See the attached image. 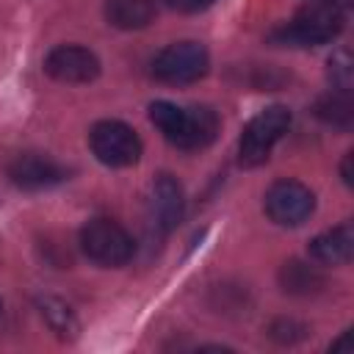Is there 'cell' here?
Instances as JSON below:
<instances>
[{
	"label": "cell",
	"instance_id": "1",
	"mask_svg": "<svg viewBox=\"0 0 354 354\" xmlns=\"http://www.w3.org/2000/svg\"><path fill=\"white\" fill-rule=\"evenodd\" d=\"M149 119L171 147L185 152L205 149L218 136V116L207 105L180 108L169 100H155L149 105Z\"/></svg>",
	"mask_w": 354,
	"mask_h": 354
},
{
	"label": "cell",
	"instance_id": "2",
	"mask_svg": "<svg viewBox=\"0 0 354 354\" xmlns=\"http://www.w3.org/2000/svg\"><path fill=\"white\" fill-rule=\"evenodd\" d=\"M343 8L329 3H310L296 11V17L268 33V41L277 47H318L332 41L343 30Z\"/></svg>",
	"mask_w": 354,
	"mask_h": 354
},
{
	"label": "cell",
	"instance_id": "3",
	"mask_svg": "<svg viewBox=\"0 0 354 354\" xmlns=\"http://www.w3.org/2000/svg\"><path fill=\"white\" fill-rule=\"evenodd\" d=\"M290 111L285 105H271L249 119L238 141V160L241 166H260L268 160L274 144L288 133Z\"/></svg>",
	"mask_w": 354,
	"mask_h": 354
},
{
	"label": "cell",
	"instance_id": "4",
	"mask_svg": "<svg viewBox=\"0 0 354 354\" xmlns=\"http://www.w3.org/2000/svg\"><path fill=\"white\" fill-rule=\"evenodd\" d=\"M80 249L91 263L102 268H119L133 257L136 243L122 224L111 218H91L80 230Z\"/></svg>",
	"mask_w": 354,
	"mask_h": 354
},
{
	"label": "cell",
	"instance_id": "5",
	"mask_svg": "<svg viewBox=\"0 0 354 354\" xmlns=\"http://www.w3.org/2000/svg\"><path fill=\"white\" fill-rule=\"evenodd\" d=\"M210 69V55L199 41H174L163 47L152 61V75L169 86H185L205 77Z\"/></svg>",
	"mask_w": 354,
	"mask_h": 354
},
{
	"label": "cell",
	"instance_id": "6",
	"mask_svg": "<svg viewBox=\"0 0 354 354\" xmlns=\"http://www.w3.org/2000/svg\"><path fill=\"white\" fill-rule=\"evenodd\" d=\"M88 147L94 152V158L105 166L122 169V166H133L141 158V138L138 133L119 122V119H102L91 127L88 133Z\"/></svg>",
	"mask_w": 354,
	"mask_h": 354
},
{
	"label": "cell",
	"instance_id": "7",
	"mask_svg": "<svg viewBox=\"0 0 354 354\" xmlns=\"http://www.w3.org/2000/svg\"><path fill=\"white\" fill-rule=\"evenodd\" d=\"M315 210V194L299 180H277L266 191V213L279 227H299Z\"/></svg>",
	"mask_w": 354,
	"mask_h": 354
},
{
	"label": "cell",
	"instance_id": "8",
	"mask_svg": "<svg viewBox=\"0 0 354 354\" xmlns=\"http://www.w3.org/2000/svg\"><path fill=\"white\" fill-rule=\"evenodd\" d=\"M44 72L58 83H91L100 75V58L80 44H58L47 53Z\"/></svg>",
	"mask_w": 354,
	"mask_h": 354
},
{
	"label": "cell",
	"instance_id": "9",
	"mask_svg": "<svg viewBox=\"0 0 354 354\" xmlns=\"http://www.w3.org/2000/svg\"><path fill=\"white\" fill-rule=\"evenodd\" d=\"M8 177H11V183L17 188L41 191V188H50V185L64 183L66 180V169L61 163H55L53 158H47V155L25 152V155H17L8 163Z\"/></svg>",
	"mask_w": 354,
	"mask_h": 354
},
{
	"label": "cell",
	"instance_id": "10",
	"mask_svg": "<svg viewBox=\"0 0 354 354\" xmlns=\"http://www.w3.org/2000/svg\"><path fill=\"white\" fill-rule=\"evenodd\" d=\"M152 221L158 230L169 232L183 221L185 213V194L177 177L171 174H158L152 183Z\"/></svg>",
	"mask_w": 354,
	"mask_h": 354
},
{
	"label": "cell",
	"instance_id": "11",
	"mask_svg": "<svg viewBox=\"0 0 354 354\" xmlns=\"http://www.w3.org/2000/svg\"><path fill=\"white\" fill-rule=\"evenodd\" d=\"M354 254V227L343 221L310 241V257L324 266H346Z\"/></svg>",
	"mask_w": 354,
	"mask_h": 354
},
{
	"label": "cell",
	"instance_id": "12",
	"mask_svg": "<svg viewBox=\"0 0 354 354\" xmlns=\"http://www.w3.org/2000/svg\"><path fill=\"white\" fill-rule=\"evenodd\" d=\"M105 19L119 30H138L155 19V0H105Z\"/></svg>",
	"mask_w": 354,
	"mask_h": 354
},
{
	"label": "cell",
	"instance_id": "13",
	"mask_svg": "<svg viewBox=\"0 0 354 354\" xmlns=\"http://www.w3.org/2000/svg\"><path fill=\"white\" fill-rule=\"evenodd\" d=\"M279 285H282L288 293L310 296V293H315V290L324 288V277H321L313 266H307V263H301V260H288V263L279 268Z\"/></svg>",
	"mask_w": 354,
	"mask_h": 354
},
{
	"label": "cell",
	"instance_id": "14",
	"mask_svg": "<svg viewBox=\"0 0 354 354\" xmlns=\"http://www.w3.org/2000/svg\"><path fill=\"white\" fill-rule=\"evenodd\" d=\"M315 116L332 127H340V130H348L351 127V119H354V105H351V97L348 91H329L324 97H318L315 102Z\"/></svg>",
	"mask_w": 354,
	"mask_h": 354
},
{
	"label": "cell",
	"instance_id": "15",
	"mask_svg": "<svg viewBox=\"0 0 354 354\" xmlns=\"http://www.w3.org/2000/svg\"><path fill=\"white\" fill-rule=\"evenodd\" d=\"M39 313H41V318L47 321V326L58 337H75L77 335V321H75L72 310L61 299H53V296L39 299Z\"/></svg>",
	"mask_w": 354,
	"mask_h": 354
},
{
	"label": "cell",
	"instance_id": "16",
	"mask_svg": "<svg viewBox=\"0 0 354 354\" xmlns=\"http://www.w3.org/2000/svg\"><path fill=\"white\" fill-rule=\"evenodd\" d=\"M329 80L337 91H348L351 88V55L346 50H337L329 58Z\"/></svg>",
	"mask_w": 354,
	"mask_h": 354
},
{
	"label": "cell",
	"instance_id": "17",
	"mask_svg": "<svg viewBox=\"0 0 354 354\" xmlns=\"http://www.w3.org/2000/svg\"><path fill=\"white\" fill-rule=\"evenodd\" d=\"M171 8H177V11H185V14H196V11H205V8H210L216 0H166Z\"/></svg>",
	"mask_w": 354,
	"mask_h": 354
},
{
	"label": "cell",
	"instance_id": "18",
	"mask_svg": "<svg viewBox=\"0 0 354 354\" xmlns=\"http://www.w3.org/2000/svg\"><path fill=\"white\" fill-rule=\"evenodd\" d=\"M351 152H346V158H343V163H340V174H343V183L346 185H351L354 183V177H351Z\"/></svg>",
	"mask_w": 354,
	"mask_h": 354
},
{
	"label": "cell",
	"instance_id": "19",
	"mask_svg": "<svg viewBox=\"0 0 354 354\" xmlns=\"http://www.w3.org/2000/svg\"><path fill=\"white\" fill-rule=\"evenodd\" d=\"M310 3H329V6H337V8L351 6V0H310Z\"/></svg>",
	"mask_w": 354,
	"mask_h": 354
},
{
	"label": "cell",
	"instance_id": "20",
	"mask_svg": "<svg viewBox=\"0 0 354 354\" xmlns=\"http://www.w3.org/2000/svg\"><path fill=\"white\" fill-rule=\"evenodd\" d=\"M0 310H3V301H0Z\"/></svg>",
	"mask_w": 354,
	"mask_h": 354
}]
</instances>
